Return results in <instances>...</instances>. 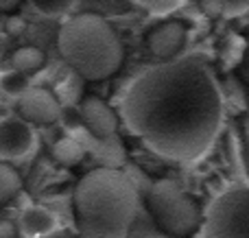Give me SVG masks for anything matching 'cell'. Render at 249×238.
I'll list each match as a JSON object with an SVG mask.
<instances>
[{
    "label": "cell",
    "instance_id": "obj_1",
    "mask_svg": "<svg viewBox=\"0 0 249 238\" xmlns=\"http://www.w3.org/2000/svg\"><path fill=\"white\" fill-rule=\"evenodd\" d=\"M121 114L127 129L173 162L199 160L223 122V94L210 66L179 57L144 70L129 83Z\"/></svg>",
    "mask_w": 249,
    "mask_h": 238
},
{
    "label": "cell",
    "instance_id": "obj_2",
    "mask_svg": "<svg viewBox=\"0 0 249 238\" xmlns=\"http://www.w3.org/2000/svg\"><path fill=\"white\" fill-rule=\"evenodd\" d=\"M79 234L127 238L142 199L133 182L114 166H101L79 179L72 195Z\"/></svg>",
    "mask_w": 249,
    "mask_h": 238
},
{
    "label": "cell",
    "instance_id": "obj_3",
    "mask_svg": "<svg viewBox=\"0 0 249 238\" xmlns=\"http://www.w3.org/2000/svg\"><path fill=\"white\" fill-rule=\"evenodd\" d=\"M57 46L66 64L88 81L112 77L124 57L116 31L96 13H79L66 20L57 35Z\"/></svg>",
    "mask_w": 249,
    "mask_h": 238
},
{
    "label": "cell",
    "instance_id": "obj_4",
    "mask_svg": "<svg viewBox=\"0 0 249 238\" xmlns=\"http://www.w3.org/2000/svg\"><path fill=\"white\" fill-rule=\"evenodd\" d=\"M144 205L155 223L175 238L197 234L203 225V214L197 201L171 179H158L151 184L144 195Z\"/></svg>",
    "mask_w": 249,
    "mask_h": 238
},
{
    "label": "cell",
    "instance_id": "obj_5",
    "mask_svg": "<svg viewBox=\"0 0 249 238\" xmlns=\"http://www.w3.org/2000/svg\"><path fill=\"white\" fill-rule=\"evenodd\" d=\"M201 238H249V186L230 188L208 205Z\"/></svg>",
    "mask_w": 249,
    "mask_h": 238
},
{
    "label": "cell",
    "instance_id": "obj_6",
    "mask_svg": "<svg viewBox=\"0 0 249 238\" xmlns=\"http://www.w3.org/2000/svg\"><path fill=\"white\" fill-rule=\"evenodd\" d=\"M35 147V131L24 118L0 120V160H20Z\"/></svg>",
    "mask_w": 249,
    "mask_h": 238
},
{
    "label": "cell",
    "instance_id": "obj_7",
    "mask_svg": "<svg viewBox=\"0 0 249 238\" xmlns=\"http://www.w3.org/2000/svg\"><path fill=\"white\" fill-rule=\"evenodd\" d=\"M18 112L29 122L51 125L61 116V105L53 92L44 90V87H29L24 94H20Z\"/></svg>",
    "mask_w": 249,
    "mask_h": 238
},
{
    "label": "cell",
    "instance_id": "obj_8",
    "mask_svg": "<svg viewBox=\"0 0 249 238\" xmlns=\"http://www.w3.org/2000/svg\"><path fill=\"white\" fill-rule=\"evenodd\" d=\"M79 116H81V122L86 125V129L96 138L107 140L116 136L118 129L116 112L99 96H86L81 101V105H79Z\"/></svg>",
    "mask_w": 249,
    "mask_h": 238
},
{
    "label": "cell",
    "instance_id": "obj_9",
    "mask_svg": "<svg viewBox=\"0 0 249 238\" xmlns=\"http://www.w3.org/2000/svg\"><path fill=\"white\" fill-rule=\"evenodd\" d=\"M186 26L177 20H171V22H162L158 24L153 31L146 33V48L153 57L158 59H175V55L184 48L186 44Z\"/></svg>",
    "mask_w": 249,
    "mask_h": 238
},
{
    "label": "cell",
    "instance_id": "obj_10",
    "mask_svg": "<svg viewBox=\"0 0 249 238\" xmlns=\"http://www.w3.org/2000/svg\"><path fill=\"white\" fill-rule=\"evenodd\" d=\"M57 225L55 214L48 212V210L33 205V208H26L22 214V230L29 236H39V234H48L53 232V227Z\"/></svg>",
    "mask_w": 249,
    "mask_h": 238
},
{
    "label": "cell",
    "instance_id": "obj_11",
    "mask_svg": "<svg viewBox=\"0 0 249 238\" xmlns=\"http://www.w3.org/2000/svg\"><path fill=\"white\" fill-rule=\"evenodd\" d=\"M127 238H175L162 230V227L155 223V219L151 217V212L146 210V205L142 204L138 210L136 219H133L131 227H129Z\"/></svg>",
    "mask_w": 249,
    "mask_h": 238
},
{
    "label": "cell",
    "instance_id": "obj_12",
    "mask_svg": "<svg viewBox=\"0 0 249 238\" xmlns=\"http://www.w3.org/2000/svg\"><path fill=\"white\" fill-rule=\"evenodd\" d=\"M53 157H55L59 164L74 166L86 157V147L74 138H61L53 144Z\"/></svg>",
    "mask_w": 249,
    "mask_h": 238
},
{
    "label": "cell",
    "instance_id": "obj_13",
    "mask_svg": "<svg viewBox=\"0 0 249 238\" xmlns=\"http://www.w3.org/2000/svg\"><path fill=\"white\" fill-rule=\"evenodd\" d=\"M44 59H46L44 52L35 46H22L11 55L13 70H20V72H24V74L39 70L44 66Z\"/></svg>",
    "mask_w": 249,
    "mask_h": 238
},
{
    "label": "cell",
    "instance_id": "obj_14",
    "mask_svg": "<svg viewBox=\"0 0 249 238\" xmlns=\"http://www.w3.org/2000/svg\"><path fill=\"white\" fill-rule=\"evenodd\" d=\"M22 188V179L11 166L0 164V205H4Z\"/></svg>",
    "mask_w": 249,
    "mask_h": 238
},
{
    "label": "cell",
    "instance_id": "obj_15",
    "mask_svg": "<svg viewBox=\"0 0 249 238\" xmlns=\"http://www.w3.org/2000/svg\"><path fill=\"white\" fill-rule=\"evenodd\" d=\"M33 7L37 9L39 13L44 16H51V17H57V16H64L72 9L74 0H31Z\"/></svg>",
    "mask_w": 249,
    "mask_h": 238
},
{
    "label": "cell",
    "instance_id": "obj_16",
    "mask_svg": "<svg viewBox=\"0 0 249 238\" xmlns=\"http://www.w3.org/2000/svg\"><path fill=\"white\" fill-rule=\"evenodd\" d=\"M0 85H2V90L7 92V94H24V92L29 90V79H26V74L20 72V70H11V72H7L2 77Z\"/></svg>",
    "mask_w": 249,
    "mask_h": 238
},
{
    "label": "cell",
    "instance_id": "obj_17",
    "mask_svg": "<svg viewBox=\"0 0 249 238\" xmlns=\"http://www.w3.org/2000/svg\"><path fill=\"white\" fill-rule=\"evenodd\" d=\"M136 4H140L142 9L155 13V16H166V13L175 11L184 0H133Z\"/></svg>",
    "mask_w": 249,
    "mask_h": 238
},
{
    "label": "cell",
    "instance_id": "obj_18",
    "mask_svg": "<svg viewBox=\"0 0 249 238\" xmlns=\"http://www.w3.org/2000/svg\"><path fill=\"white\" fill-rule=\"evenodd\" d=\"M236 72L249 85V35H247V42H245V51H243V55H241V61H238V66H236Z\"/></svg>",
    "mask_w": 249,
    "mask_h": 238
},
{
    "label": "cell",
    "instance_id": "obj_19",
    "mask_svg": "<svg viewBox=\"0 0 249 238\" xmlns=\"http://www.w3.org/2000/svg\"><path fill=\"white\" fill-rule=\"evenodd\" d=\"M0 238H16V227L7 221H0Z\"/></svg>",
    "mask_w": 249,
    "mask_h": 238
},
{
    "label": "cell",
    "instance_id": "obj_20",
    "mask_svg": "<svg viewBox=\"0 0 249 238\" xmlns=\"http://www.w3.org/2000/svg\"><path fill=\"white\" fill-rule=\"evenodd\" d=\"M22 0H0V11H11L20 4Z\"/></svg>",
    "mask_w": 249,
    "mask_h": 238
},
{
    "label": "cell",
    "instance_id": "obj_21",
    "mask_svg": "<svg viewBox=\"0 0 249 238\" xmlns=\"http://www.w3.org/2000/svg\"><path fill=\"white\" fill-rule=\"evenodd\" d=\"M74 238H92V236H86V234H79V236H74Z\"/></svg>",
    "mask_w": 249,
    "mask_h": 238
}]
</instances>
